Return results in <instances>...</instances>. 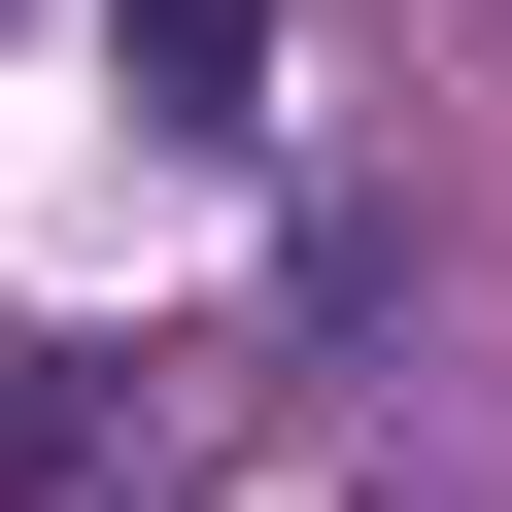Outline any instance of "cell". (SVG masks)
I'll use <instances>...</instances> for the list:
<instances>
[{
	"label": "cell",
	"mask_w": 512,
	"mask_h": 512,
	"mask_svg": "<svg viewBox=\"0 0 512 512\" xmlns=\"http://www.w3.org/2000/svg\"><path fill=\"white\" fill-rule=\"evenodd\" d=\"M137 103H171V137H239V103H274V0H137Z\"/></svg>",
	"instance_id": "1"
}]
</instances>
